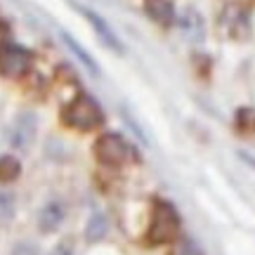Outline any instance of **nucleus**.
<instances>
[{
	"instance_id": "1",
	"label": "nucleus",
	"mask_w": 255,
	"mask_h": 255,
	"mask_svg": "<svg viewBox=\"0 0 255 255\" xmlns=\"http://www.w3.org/2000/svg\"><path fill=\"white\" fill-rule=\"evenodd\" d=\"M62 119L66 126L76 128V130H95V128H100L104 123V114H102L100 104L92 100L90 95H78L64 109Z\"/></svg>"
},
{
	"instance_id": "2",
	"label": "nucleus",
	"mask_w": 255,
	"mask_h": 255,
	"mask_svg": "<svg viewBox=\"0 0 255 255\" xmlns=\"http://www.w3.org/2000/svg\"><path fill=\"white\" fill-rule=\"evenodd\" d=\"M177 234H180V215H177V210L168 201H158L154 208V218H151L149 232H146V241L151 246H158V244H168V241L177 239Z\"/></svg>"
},
{
	"instance_id": "3",
	"label": "nucleus",
	"mask_w": 255,
	"mask_h": 255,
	"mask_svg": "<svg viewBox=\"0 0 255 255\" xmlns=\"http://www.w3.org/2000/svg\"><path fill=\"white\" fill-rule=\"evenodd\" d=\"M31 66V52L26 47L14 43H0V76L17 78L28 71Z\"/></svg>"
},
{
	"instance_id": "4",
	"label": "nucleus",
	"mask_w": 255,
	"mask_h": 255,
	"mask_svg": "<svg viewBox=\"0 0 255 255\" xmlns=\"http://www.w3.org/2000/svg\"><path fill=\"white\" fill-rule=\"evenodd\" d=\"M95 154L100 158L104 165H114V168H119L128 161V156H130V146L128 142L123 139L121 135L116 132H109V135H104L97 139V144H95Z\"/></svg>"
},
{
	"instance_id": "5",
	"label": "nucleus",
	"mask_w": 255,
	"mask_h": 255,
	"mask_svg": "<svg viewBox=\"0 0 255 255\" xmlns=\"http://www.w3.org/2000/svg\"><path fill=\"white\" fill-rule=\"evenodd\" d=\"M33 135H36V119H33V114H21L17 119V123H14V128H12V135H9L12 144L17 149H26L31 144Z\"/></svg>"
},
{
	"instance_id": "6",
	"label": "nucleus",
	"mask_w": 255,
	"mask_h": 255,
	"mask_svg": "<svg viewBox=\"0 0 255 255\" xmlns=\"http://www.w3.org/2000/svg\"><path fill=\"white\" fill-rule=\"evenodd\" d=\"M64 215H66L64 203H59V201H50V203H45L43 210H40V215H38V225H40L43 232H55V229L64 222Z\"/></svg>"
},
{
	"instance_id": "7",
	"label": "nucleus",
	"mask_w": 255,
	"mask_h": 255,
	"mask_svg": "<svg viewBox=\"0 0 255 255\" xmlns=\"http://www.w3.org/2000/svg\"><path fill=\"white\" fill-rule=\"evenodd\" d=\"M180 28H182L184 38L191 40V43H199L201 38H203V19L194 9H187L182 17H180Z\"/></svg>"
},
{
	"instance_id": "8",
	"label": "nucleus",
	"mask_w": 255,
	"mask_h": 255,
	"mask_svg": "<svg viewBox=\"0 0 255 255\" xmlns=\"http://www.w3.org/2000/svg\"><path fill=\"white\" fill-rule=\"evenodd\" d=\"M146 12L158 24H170L175 19V9L170 5V0H146Z\"/></svg>"
},
{
	"instance_id": "9",
	"label": "nucleus",
	"mask_w": 255,
	"mask_h": 255,
	"mask_svg": "<svg viewBox=\"0 0 255 255\" xmlns=\"http://www.w3.org/2000/svg\"><path fill=\"white\" fill-rule=\"evenodd\" d=\"M21 173V165L14 156H2L0 158V182H12Z\"/></svg>"
},
{
	"instance_id": "10",
	"label": "nucleus",
	"mask_w": 255,
	"mask_h": 255,
	"mask_svg": "<svg viewBox=\"0 0 255 255\" xmlns=\"http://www.w3.org/2000/svg\"><path fill=\"white\" fill-rule=\"evenodd\" d=\"M107 234V218L104 215H92V220L88 222V229H85V237L90 239V241H100L102 237Z\"/></svg>"
},
{
	"instance_id": "11",
	"label": "nucleus",
	"mask_w": 255,
	"mask_h": 255,
	"mask_svg": "<svg viewBox=\"0 0 255 255\" xmlns=\"http://www.w3.org/2000/svg\"><path fill=\"white\" fill-rule=\"evenodd\" d=\"M85 14H88V17L92 19V24L97 26V31H100V36L104 38V43H107V45H111V47H114V50H119V52H121V43H119V40H116V36H114V33H111V31H109V26H104V24H102V21H100V19L95 17V14H92V12H85Z\"/></svg>"
},
{
	"instance_id": "12",
	"label": "nucleus",
	"mask_w": 255,
	"mask_h": 255,
	"mask_svg": "<svg viewBox=\"0 0 255 255\" xmlns=\"http://www.w3.org/2000/svg\"><path fill=\"white\" fill-rule=\"evenodd\" d=\"M170 255H203V253H201V248L196 246L191 239H180V241L173 246Z\"/></svg>"
},
{
	"instance_id": "13",
	"label": "nucleus",
	"mask_w": 255,
	"mask_h": 255,
	"mask_svg": "<svg viewBox=\"0 0 255 255\" xmlns=\"http://www.w3.org/2000/svg\"><path fill=\"white\" fill-rule=\"evenodd\" d=\"M66 43H69V47H71V50H73V52H76V55L81 57V59H83V64H85V66H88V69H90L92 73H100V66H97V64L92 62V59H90V57H88V55H85V52H83L81 47L76 45V40H71V38H66Z\"/></svg>"
},
{
	"instance_id": "14",
	"label": "nucleus",
	"mask_w": 255,
	"mask_h": 255,
	"mask_svg": "<svg viewBox=\"0 0 255 255\" xmlns=\"http://www.w3.org/2000/svg\"><path fill=\"white\" fill-rule=\"evenodd\" d=\"M12 255H38V251H36V246H31V244H19Z\"/></svg>"
},
{
	"instance_id": "15",
	"label": "nucleus",
	"mask_w": 255,
	"mask_h": 255,
	"mask_svg": "<svg viewBox=\"0 0 255 255\" xmlns=\"http://www.w3.org/2000/svg\"><path fill=\"white\" fill-rule=\"evenodd\" d=\"M50 255H73V251H71V246H66V244H59V246H57Z\"/></svg>"
}]
</instances>
